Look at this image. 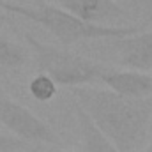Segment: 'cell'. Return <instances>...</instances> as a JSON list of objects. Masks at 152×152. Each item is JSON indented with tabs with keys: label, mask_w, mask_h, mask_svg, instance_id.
Returning <instances> with one entry per match:
<instances>
[{
	"label": "cell",
	"mask_w": 152,
	"mask_h": 152,
	"mask_svg": "<svg viewBox=\"0 0 152 152\" xmlns=\"http://www.w3.org/2000/svg\"><path fill=\"white\" fill-rule=\"evenodd\" d=\"M71 96L118 152H134L143 145L152 120V97L131 99L94 85L75 87Z\"/></svg>",
	"instance_id": "obj_1"
},
{
	"label": "cell",
	"mask_w": 152,
	"mask_h": 152,
	"mask_svg": "<svg viewBox=\"0 0 152 152\" xmlns=\"http://www.w3.org/2000/svg\"><path fill=\"white\" fill-rule=\"evenodd\" d=\"M0 7L7 12L23 16L25 20H30L34 23L46 28L55 39H58L62 44L69 46L80 41H94V39H120L127 37L140 32V27L136 25H96L78 20L76 16L69 14L67 11L50 5V4H39V5H23V4H12V2H0Z\"/></svg>",
	"instance_id": "obj_2"
},
{
	"label": "cell",
	"mask_w": 152,
	"mask_h": 152,
	"mask_svg": "<svg viewBox=\"0 0 152 152\" xmlns=\"http://www.w3.org/2000/svg\"><path fill=\"white\" fill-rule=\"evenodd\" d=\"M28 46L34 51L36 67L42 75L53 80L55 85L64 87H87L99 80L104 66L87 58L83 55H78L71 50L57 48L51 44H46L32 34H25Z\"/></svg>",
	"instance_id": "obj_3"
},
{
	"label": "cell",
	"mask_w": 152,
	"mask_h": 152,
	"mask_svg": "<svg viewBox=\"0 0 152 152\" xmlns=\"http://www.w3.org/2000/svg\"><path fill=\"white\" fill-rule=\"evenodd\" d=\"M0 126H4L11 136L23 143H36L46 147H60L62 140L58 134L34 112L18 101L0 94Z\"/></svg>",
	"instance_id": "obj_4"
},
{
	"label": "cell",
	"mask_w": 152,
	"mask_h": 152,
	"mask_svg": "<svg viewBox=\"0 0 152 152\" xmlns=\"http://www.w3.org/2000/svg\"><path fill=\"white\" fill-rule=\"evenodd\" d=\"M117 60L124 69L152 73V30L113 39Z\"/></svg>",
	"instance_id": "obj_5"
},
{
	"label": "cell",
	"mask_w": 152,
	"mask_h": 152,
	"mask_svg": "<svg viewBox=\"0 0 152 152\" xmlns=\"http://www.w3.org/2000/svg\"><path fill=\"white\" fill-rule=\"evenodd\" d=\"M99 80L118 96L131 97V99H147L152 97V83L151 76L138 71H129V69H113L106 67L99 76Z\"/></svg>",
	"instance_id": "obj_6"
},
{
	"label": "cell",
	"mask_w": 152,
	"mask_h": 152,
	"mask_svg": "<svg viewBox=\"0 0 152 152\" xmlns=\"http://www.w3.org/2000/svg\"><path fill=\"white\" fill-rule=\"evenodd\" d=\"M58 5L78 20L96 25H108V21H115L124 14L112 0H58Z\"/></svg>",
	"instance_id": "obj_7"
},
{
	"label": "cell",
	"mask_w": 152,
	"mask_h": 152,
	"mask_svg": "<svg viewBox=\"0 0 152 152\" xmlns=\"http://www.w3.org/2000/svg\"><path fill=\"white\" fill-rule=\"evenodd\" d=\"M75 115L76 122L81 133V151L83 152H118L112 145V142L108 138H104L97 127L90 122V118L85 115V112L75 104Z\"/></svg>",
	"instance_id": "obj_8"
},
{
	"label": "cell",
	"mask_w": 152,
	"mask_h": 152,
	"mask_svg": "<svg viewBox=\"0 0 152 152\" xmlns=\"http://www.w3.org/2000/svg\"><path fill=\"white\" fill-rule=\"evenodd\" d=\"M28 60L27 50L9 37L0 36V69H16L23 67Z\"/></svg>",
	"instance_id": "obj_9"
},
{
	"label": "cell",
	"mask_w": 152,
	"mask_h": 152,
	"mask_svg": "<svg viewBox=\"0 0 152 152\" xmlns=\"http://www.w3.org/2000/svg\"><path fill=\"white\" fill-rule=\"evenodd\" d=\"M28 90H30V96L39 101V103H46V101H51L57 94V85L53 83L51 78H48L46 75L39 73L37 76H34L30 80V85H28Z\"/></svg>",
	"instance_id": "obj_10"
},
{
	"label": "cell",
	"mask_w": 152,
	"mask_h": 152,
	"mask_svg": "<svg viewBox=\"0 0 152 152\" xmlns=\"http://www.w3.org/2000/svg\"><path fill=\"white\" fill-rule=\"evenodd\" d=\"M25 147H27V143H23L21 140L14 138L11 134L0 133V152H18Z\"/></svg>",
	"instance_id": "obj_11"
},
{
	"label": "cell",
	"mask_w": 152,
	"mask_h": 152,
	"mask_svg": "<svg viewBox=\"0 0 152 152\" xmlns=\"http://www.w3.org/2000/svg\"><path fill=\"white\" fill-rule=\"evenodd\" d=\"M28 152H51V151H50L46 145H36V147H32Z\"/></svg>",
	"instance_id": "obj_12"
},
{
	"label": "cell",
	"mask_w": 152,
	"mask_h": 152,
	"mask_svg": "<svg viewBox=\"0 0 152 152\" xmlns=\"http://www.w3.org/2000/svg\"><path fill=\"white\" fill-rule=\"evenodd\" d=\"M5 25V11L0 7V30H2V27Z\"/></svg>",
	"instance_id": "obj_13"
},
{
	"label": "cell",
	"mask_w": 152,
	"mask_h": 152,
	"mask_svg": "<svg viewBox=\"0 0 152 152\" xmlns=\"http://www.w3.org/2000/svg\"><path fill=\"white\" fill-rule=\"evenodd\" d=\"M143 152H152V140L149 142V145L145 147V151H143Z\"/></svg>",
	"instance_id": "obj_14"
},
{
	"label": "cell",
	"mask_w": 152,
	"mask_h": 152,
	"mask_svg": "<svg viewBox=\"0 0 152 152\" xmlns=\"http://www.w3.org/2000/svg\"><path fill=\"white\" fill-rule=\"evenodd\" d=\"M4 76H7V71L5 69H0V78H4Z\"/></svg>",
	"instance_id": "obj_15"
},
{
	"label": "cell",
	"mask_w": 152,
	"mask_h": 152,
	"mask_svg": "<svg viewBox=\"0 0 152 152\" xmlns=\"http://www.w3.org/2000/svg\"><path fill=\"white\" fill-rule=\"evenodd\" d=\"M149 76H151V83H152V73H151V75H149Z\"/></svg>",
	"instance_id": "obj_16"
},
{
	"label": "cell",
	"mask_w": 152,
	"mask_h": 152,
	"mask_svg": "<svg viewBox=\"0 0 152 152\" xmlns=\"http://www.w3.org/2000/svg\"><path fill=\"white\" fill-rule=\"evenodd\" d=\"M66 152H75V151H66Z\"/></svg>",
	"instance_id": "obj_17"
},
{
	"label": "cell",
	"mask_w": 152,
	"mask_h": 152,
	"mask_svg": "<svg viewBox=\"0 0 152 152\" xmlns=\"http://www.w3.org/2000/svg\"><path fill=\"white\" fill-rule=\"evenodd\" d=\"M112 2H113V0H112Z\"/></svg>",
	"instance_id": "obj_18"
},
{
	"label": "cell",
	"mask_w": 152,
	"mask_h": 152,
	"mask_svg": "<svg viewBox=\"0 0 152 152\" xmlns=\"http://www.w3.org/2000/svg\"><path fill=\"white\" fill-rule=\"evenodd\" d=\"M0 2H2V0H0Z\"/></svg>",
	"instance_id": "obj_19"
}]
</instances>
